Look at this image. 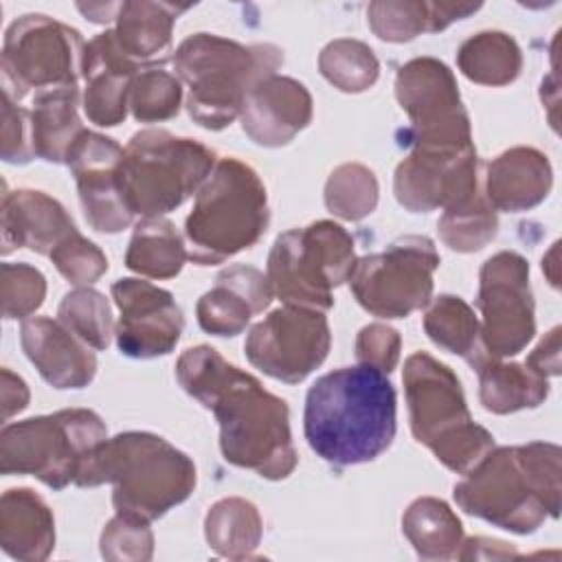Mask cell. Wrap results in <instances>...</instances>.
I'll return each instance as SVG.
<instances>
[{
    "label": "cell",
    "instance_id": "1",
    "mask_svg": "<svg viewBox=\"0 0 562 562\" xmlns=\"http://www.w3.org/2000/svg\"><path fill=\"white\" fill-rule=\"evenodd\" d=\"M180 386L220 424V450L237 468L279 481L299 463L285 400L266 391L261 382L226 362L217 349L198 345L176 362Z\"/></svg>",
    "mask_w": 562,
    "mask_h": 562
},
{
    "label": "cell",
    "instance_id": "2",
    "mask_svg": "<svg viewBox=\"0 0 562 562\" xmlns=\"http://www.w3.org/2000/svg\"><path fill=\"white\" fill-rule=\"evenodd\" d=\"M395 389L386 373L367 364L334 369L307 391L305 439L334 465L373 461L395 437Z\"/></svg>",
    "mask_w": 562,
    "mask_h": 562
},
{
    "label": "cell",
    "instance_id": "3",
    "mask_svg": "<svg viewBox=\"0 0 562 562\" xmlns=\"http://www.w3.org/2000/svg\"><path fill=\"white\" fill-rule=\"evenodd\" d=\"M560 446L549 441L492 448L454 485V501L494 527L533 533L560 514Z\"/></svg>",
    "mask_w": 562,
    "mask_h": 562
},
{
    "label": "cell",
    "instance_id": "4",
    "mask_svg": "<svg viewBox=\"0 0 562 562\" xmlns=\"http://www.w3.org/2000/svg\"><path fill=\"white\" fill-rule=\"evenodd\" d=\"M103 483H112L116 514L151 522L191 496L195 465L167 439L130 430L108 437L75 481L79 487Z\"/></svg>",
    "mask_w": 562,
    "mask_h": 562
},
{
    "label": "cell",
    "instance_id": "5",
    "mask_svg": "<svg viewBox=\"0 0 562 562\" xmlns=\"http://www.w3.org/2000/svg\"><path fill=\"white\" fill-rule=\"evenodd\" d=\"M283 50L274 44H239L235 40L193 33L173 55L176 77L187 83V112L206 130H224L244 105L246 94L277 75Z\"/></svg>",
    "mask_w": 562,
    "mask_h": 562
},
{
    "label": "cell",
    "instance_id": "6",
    "mask_svg": "<svg viewBox=\"0 0 562 562\" xmlns=\"http://www.w3.org/2000/svg\"><path fill=\"white\" fill-rule=\"evenodd\" d=\"M268 222V195L259 173L237 158H222L184 222L189 259L198 266L222 263L255 246Z\"/></svg>",
    "mask_w": 562,
    "mask_h": 562
},
{
    "label": "cell",
    "instance_id": "7",
    "mask_svg": "<svg viewBox=\"0 0 562 562\" xmlns=\"http://www.w3.org/2000/svg\"><path fill=\"white\" fill-rule=\"evenodd\" d=\"M404 395L413 437L452 472L465 474L492 448L494 437L474 424L457 373L426 351L404 362Z\"/></svg>",
    "mask_w": 562,
    "mask_h": 562
},
{
    "label": "cell",
    "instance_id": "8",
    "mask_svg": "<svg viewBox=\"0 0 562 562\" xmlns=\"http://www.w3.org/2000/svg\"><path fill=\"white\" fill-rule=\"evenodd\" d=\"M215 151L167 130H140L123 149L121 193L136 217H162L198 193L215 169Z\"/></svg>",
    "mask_w": 562,
    "mask_h": 562
},
{
    "label": "cell",
    "instance_id": "9",
    "mask_svg": "<svg viewBox=\"0 0 562 562\" xmlns=\"http://www.w3.org/2000/svg\"><path fill=\"white\" fill-rule=\"evenodd\" d=\"M105 439V422L90 408H64L4 424L0 432V472L31 474L53 490H64L77 481Z\"/></svg>",
    "mask_w": 562,
    "mask_h": 562
},
{
    "label": "cell",
    "instance_id": "10",
    "mask_svg": "<svg viewBox=\"0 0 562 562\" xmlns=\"http://www.w3.org/2000/svg\"><path fill=\"white\" fill-rule=\"evenodd\" d=\"M353 263V237L340 224L318 220L274 239L266 277L285 305L327 312L334 305L331 290L349 279Z\"/></svg>",
    "mask_w": 562,
    "mask_h": 562
},
{
    "label": "cell",
    "instance_id": "11",
    "mask_svg": "<svg viewBox=\"0 0 562 562\" xmlns=\"http://www.w3.org/2000/svg\"><path fill=\"white\" fill-rule=\"evenodd\" d=\"M86 42L81 33L42 13L13 20L2 44V92L15 101L29 92L77 86Z\"/></svg>",
    "mask_w": 562,
    "mask_h": 562
},
{
    "label": "cell",
    "instance_id": "12",
    "mask_svg": "<svg viewBox=\"0 0 562 562\" xmlns=\"http://www.w3.org/2000/svg\"><path fill=\"white\" fill-rule=\"evenodd\" d=\"M437 268L435 244L422 235H406L382 252L356 259L347 281L356 301L369 314L404 318L430 303Z\"/></svg>",
    "mask_w": 562,
    "mask_h": 562
},
{
    "label": "cell",
    "instance_id": "13",
    "mask_svg": "<svg viewBox=\"0 0 562 562\" xmlns=\"http://www.w3.org/2000/svg\"><path fill=\"white\" fill-rule=\"evenodd\" d=\"M395 97L411 119L404 136L413 149L459 151L474 147L457 79L443 61L435 57L406 61L395 77Z\"/></svg>",
    "mask_w": 562,
    "mask_h": 562
},
{
    "label": "cell",
    "instance_id": "14",
    "mask_svg": "<svg viewBox=\"0 0 562 562\" xmlns=\"http://www.w3.org/2000/svg\"><path fill=\"white\" fill-rule=\"evenodd\" d=\"M479 336L485 358L520 353L536 334L529 263L512 250L492 255L479 272Z\"/></svg>",
    "mask_w": 562,
    "mask_h": 562
},
{
    "label": "cell",
    "instance_id": "15",
    "mask_svg": "<svg viewBox=\"0 0 562 562\" xmlns=\"http://www.w3.org/2000/svg\"><path fill=\"white\" fill-rule=\"evenodd\" d=\"M329 345L325 312L283 305L250 327L244 351L248 362L266 375L299 384L325 362Z\"/></svg>",
    "mask_w": 562,
    "mask_h": 562
},
{
    "label": "cell",
    "instance_id": "16",
    "mask_svg": "<svg viewBox=\"0 0 562 562\" xmlns=\"http://www.w3.org/2000/svg\"><path fill=\"white\" fill-rule=\"evenodd\" d=\"M393 191L397 202L411 213L446 211L461 204L479 193L476 149H411L395 167Z\"/></svg>",
    "mask_w": 562,
    "mask_h": 562
},
{
    "label": "cell",
    "instance_id": "17",
    "mask_svg": "<svg viewBox=\"0 0 562 562\" xmlns=\"http://www.w3.org/2000/svg\"><path fill=\"white\" fill-rule=\"evenodd\" d=\"M112 299L121 314L114 338L123 356L147 360L173 351L184 316L171 292L127 277L112 283Z\"/></svg>",
    "mask_w": 562,
    "mask_h": 562
},
{
    "label": "cell",
    "instance_id": "18",
    "mask_svg": "<svg viewBox=\"0 0 562 562\" xmlns=\"http://www.w3.org/2000/svg\"><path fill=\"white\" fill-rule=\"evenodd\" d=\"M121 160L123 147L90 130L79 134L66 156V165L77 182L86 222L94 231L108 235L121 233L134 220L121 193Z\"/></svg>",
    "mask_w": 562,
    "mask_h": 562
},
{
    "label": "cell",
    "instance_id": "19",
    "mask_svg": "<svg viewBox=\"0 0 562 562\" xmlns=\"http://www.w3.org/2000/svg\"><path fill=\"white\" fill-rule=\"evenodd\" d=\"M312 110V94L301 81L270 75L246 94L239 121L252 143L281 147L310 125Z\"/></svg>",
    "mask_w": 562,
    "mask_h": 562
},
{
    "label": "cell",
    "instance_id": "20",
    "mask_svg": "<svg viewBox=\"0 0 562 562\" xmlns=\"http://www.w3.org/2000/svg\"><path fill=\"white\" fill-rule=\"evenodd\" d=\"M140 64L123 53L114 29L99 33L83 48V112L99 127H114L127 114L130 86Z\"/></svg>",
    "mask_w": 562,
    "mask_h": 562
},
{
    "label": "cell",
    "instance_id": "21",
    "mask_svg": "<svg viewBox=\"0 0 562 562\" xmlns=\"http://www.w3.org/2000/svg\"><path fill=\"white\" fill-rule=\"evenodd\" d=\"M26 358L55 389H83L97 373V356L59 318H26L20 329Z\"/></svg>",
    "mask_w": 562,
    "mask_h": 562
},
{
    "label": "cell",
    "instance_id": "22",
    "mask_svg": "<svg viewBox=\"0 0 562 562\" xmlns=\"http://www.w3.org/2000/svg\"><path fill=\"white\" fill-rule=\"evenodd\" d=\"M272 296L270 281L261 270L235 263L222 270L215 285L200 296L198 323L213 336H237L255 314L270 305Z\"/></svg>",
    "mask_w": 562,
    "mask_h": 562
},
{
    "label": "cell",
    "instance_id": "23",
    "mask_svg": "<svg viewBox=\"0 0 562 562\" xmlns=\"http://www.w3.org/2000/svg\"><path fill=\"white\" fill-rule=\"evenodd\" d=\"M75 231L72 217L48 193L35 189L2 193V255L13 248H29L50 257Z\"/></svg>",
    "mask_w": 562,
    "mask_h": 562
},
{
    "label": "cell",
    "instance_id": "24",
    "mask_svg": "<svg viewBox=\"0 0 562 562\" xmlns=\"http://www.w3.org/2000/svg\"><path fill=\"white\" fill-rule=\"evenodd\" d=\"M549 158L533 147H512L487 165L485 198L494 211L520 213L538 206L551 191Z\"/></svg>",
    "mask_w": 562,
    "mask_h": 562
},
{
    "label": "cell",
    "instance_id": "25",
    "mask_svg": "<svg viewBox=\"0 0 562 562\" xmlns=\"http://www.w3.org/2000/svg\"><path fill=\"white\" fill-rule=\"evenodd\" d=\"M0 544L7 555L40 562L55 549V518L46 501L29 487H13L0 501Z\"/></svg>",
    "mask_w": 562,
    "mask_h": 562
},
{
    "label": "cell",
    "instance_id": "26",
    "mask_svg": "<svg viewBox=\"0 0 562 562\" xmlns=\"http://www.w3.org/2000/svg\"><path fill=\"white\" fill-rule=\"evenodd\" d=\"M86 127L79 119V88H53L33 94V151L48 162H66L72 143Z\"/></svg>",
    "mask_w": 562,
    "mask_h": 562
},
{
    "label": "cell",
    "instance_id": "27",
    "mask_svg": "<svg viewBox=\"0 0 562 562\" xmlns=\"http://www.w3.org/2000/svg\"><path fill=\"white\" fill-rule=\"evenodd\" d=\"M479 397L485 411L496 415L536 408L549 395V378L536 373L525 362L483 358L476 367Z\"/></svg>",
    "mask_w": 562,
    "mask_h": 562
},
{
    "label": "cell",
    "instance_id": "28",
    "mask_svg": "<svg viewBox=\"0 0 562 562\" xmlns=\"http://www.w3.org/2000/svg\"><path fill=\"white\" fill-rule=\"evenodd\" d=\"M187 9L169 2H121L114 26L119 46L138 64L162 57L171 46L173 24Z\"/></svg>",
    "mask_w": 562,
    "mask_h": 562
},
{
    "label": "cell",
    "instance_id": "29",
    "mask_svg": "<svg viewBox=\"0 0 562 562\" xmlns=\"http://www.w3.org/2000/svg\"><path fill=\"white\" fill-rule=\"evenodd\" d=\"M402 531L422 560L457 558L463 542L459 516L446 501L435 496H419L406 507Z\"/></svg>",
    "mask_w": 562,
    "mask_h": 562
},
{
    "label": "cell",
    "instance_id": "30",
    "mask_svg": "<svg viewBox=\"0 0 562 562\" xmlns=\"http://www.w3.org/2000/svg\"><path fill=\"white\" fill-rule=\"evenodd\" d=\"M189 259L182 235L165 217H143L127 244L125 266L149 279L176 277Z\"/></svg>",
    "mask_w": 562,
    "mask_h": 562
},
{
    "label": "cell",
    "instance_id": "31",
    "mask_svg": "<svg viewBox=\"0 0 562 562\" xmlns=\"http://www.w3.org/2000/svg\"><path fill=\"white\" fill-rule=\"evenodd\" d=\"M263 522L255 503L228 496L209 507L204 518V536L209 547L231 560L252 558L261 542Z\"/></svg>",
    "mask_w": 562,
    "mask_h": 562
},
{
    "label": "cell",
    "instance_id": "32",
    "mask_svg": "<svg viewBox=\"0 0 562 562\" xmlns=\"http://www.w3.org/2000/svg\"><path fill=\"white\" fill-rule=\"evenodd\" d=\"M457 66L474 83L507 86L522 70V53L507 33L481 31L459 46Z\"/></svg>",
    "mask_w": 562,
    "mask_h": 562
},
{
    "label": "cell",
    "instance_id": "33",
    "mask_svg": "<svg viewBox=\"0 0 562 562\" xmlns=\"http://www.w3.org/2000/svg\"><path fill=\"white\" fill-rule=\"evenodd\" d=\"M424 329L437 347L461 356L472 367L485 358L481 349L479 318L461 296H437L424 314Z\"/></svg>",
    "mask_w": 562,
    "mask_h": 562
},
{
    "label": "cell",
    "instance_id": "34",
    "mask_svg": "<svg viewBox=\"0 0 562 562\" xmlns=\"http://www.w3.org/2000/svg\"><path fill=\"white\" fill-rule=\"evenodd\" d=\"M321 75L342 92H364L380 75V61L371 46L360 40L340 37L329 42L318 55Z\"/></svg>",
    "mask_w": 562,
    "mask_h": 562
},
{
    "label": "cell",
    "instance_id": "35",
    "mask_svg": "<svg viewBox=\"0 0 562 562\" xmlns=\"http://www.w3.org/2000/svg\"><path fill=\"white\" fill-rule=\"evenodd\" d=\"M437 231L450 250L476 252L496 237L498 217L487 198L476 193L474 198L446 209L437 222Z\"/></svg>",
    "mask_w": 562,
    "mask_h": 562
},
{
    "label": "cell",
    "instance_id": "36",
    "mask_svg": "<svg viewBox=\"0 0 562 562\" xmlns=\"http://www.w3.org/2000/svg\"><path fill=\"white\" fill-rule=\"evenodd\" d=\"M57 318L88 347L99 351L110 347V340L116 331L110 301L105 294L88 285H79L64 294Z\"/></svg>",
    "mask_w": 562,
    "mask_h": 562
},
{
    "label": "cell",
    "instance_id": "37",
    "mask_svg": "<svg viewBox=\"0 0 562 562\" xmlns=\"http://www.w3.org/2000/svg\"><path fill=\"white\" fill-rule=\"evenodd\" d=\"M378 193V178L369 167L345 162L325 182V206L340 220L358 222L375 211Z\"/></svg>",
    "mask_w": 562,
    "mask_h": 562
},
{
    "label": "cell",
    "instance_id": "38",
    "mask_svg": "<svg viewBox=\"0 0 562 562\" xmlns=\"http://www.w3.org/2000/svg\"><path fill=\"white\" fill-rule=\"evenodd\" d=\"M182 103V81L160 66L140 68L130 86L127 105L140 123H158L178 114Z\"/></svg>",
    "mask_w": 562,
    "mask_h": 562
},
{
    "label": "cell",
    "instance_id": "39",
    "mask_svg": "<svg viewBox=\"0 0 562 562\" xmlns=\"http://www.w3.org/2000/svg\"><path fill=\"white\" fill-rule=\"evenodd\" d=\"M371 31L393 44L411 42L428 33V2L424 0H375L367 7Z\"/></svg>",
    "mask_w": 562,
    "mask_h": 562
},
{
    "label": "cell",
    "instance_id": "40",
    "mask_svg": "<svg viewBox=\"0 0 562 562\" xmlns=\"http://www.w3.org/2000/svg\"><path fill=\"white\" fill-rule=\"evenodd\" d=\"M0 274L4 318H26L44 303L46 279L37 268L29 263H2Z\"/></svg>",
    "mask_w": 562,
    "mask_h": 562
},
{
    "label": "cell",
    "instance_id": "41",
    "mask_svg": "<svg viewBox=\"0 0 562 562\" xmlns=\"http://www.w3.org/2000/svg\"><path fill=\"white\" fill-rule=\"evenodd\" d=\"M101 555L114 562H143L154 555V533L147 520L116 514L101 531Z\"/></svg>",
    "mask_w": 562,
    "mask_h": 562
},
{
    "label": "cell",
    "instance_id": "42",
    "mask_svg": "<svg viewBox=\"0 0 562 562\" xmlns=\"http://www.w3.org/2000/svg\"><path fill=\"white\" fill-rule=\"evenodd\" d=\"M50 261L72 285H90L108 270V257L103 250L79 231L68 235L50 252Z\"/></svg>",
    "mask_w": 562,
    "mask_h": 562
},
{
    "label": "cell",
    "instance_id": "43",
    "mask_svg": "<svg viewBox=\"0 0 562 562\" xmlns=\"http://www.w3.org/2000/svg\"><path fill=\"white\" fill-rule=\"evenodd\" d=\"M11 94L2 92V160L11 165H24L35 158L31 134V110L18 105Z\"/></svg>",
    "mask_w": 562,
    "mask_h": 562
},
{
    "label": "cell",
    "instance_id": "44",
    "mask_svg": "<svg viewBox=\"0 0 562 562\" xmlns=\"http://www.w3.org/2000/svg\"><path fill=\"white\" fill-rule=\"evenodd\" d=\"M402 338L397 329L384 323L364 325L356 338V358L360 364L373 367L382 373H391L400 360Z\"/></svg>",
    "mask_w": 562,
    "mask_h": 562
},
{
    "label": "cell",
    "instance_id": "45",
    "mask_svg": "<svg viewBox=\"0 0 562 562\" xmlns=\"http://www.w3.org/2000/svg\"><path fill=\"white\" fill-rule=\"evenodd\" d=\"M525 364L544 378L560 375V327L544 334V338L527 356Z\"/></svg>",
    "mask_w": 562,
    "mask_h": 562
},
{
    "label": "cell",
    "instance_id": "46",
    "mask_svg": "<svg viewBox=\"0 0 562 562\" xmlns=\"http://www.w3.org/2000/svg\"><path fill=\"white\" fill-rule=\"evenodd\" d=\"M29 386L15 375L11 369L0 371V402H2V419L7 422L11 415L24 411L29 406Z\"/></svg>",
    "mask_w": 562,
    "mask_h": 562
},
{
    "label": "cell",
    "instance_id": "47",
    "mask_svg": "<svg viewBox=\"0 0 562 562\" xmlns=\"http://www.w3.org/2000/svg\"><path fill=\"white\" fill-rule=\"evenodd\" d=\"M457 558L459 560H505V558H516V549L503 540L476 536L461 542Z\"/></svg>",
    "mask_w": 562,
    "mask_h": 562
},
{
    "label": "cell",
    "instance_id": "48",
    "mask_svg": "<svg viewBox=\"0 0 562 562\" xmlns=\"http://www.w3.org/2000/svg\"><path fill=\"white\" fill-rule=\"evenodd\" d=\"M479 9L481 4L472 2H428V33L443 31L452 22L468 18Z\"/></svg>",
    "mask_w": 562,
    "mask_h": 562
},
{
    "label": "cell",
    "instance_id": "49",
    "mask_svg": "<svg viewBox=\"0 0 562 562\" xmlns=\"http://www.w3.org/2000/svg\"><path fill=\"white\" fill-rule=\"evenodd\" d=\"M119 4L121 2H99V4H77V9L88 15L92 22H110V20H116V13H119Z\"/></svg>",
    "mask_w": 562,
    "mask_h": 562
},
{
    "label": "cell",
    "instance_id": "50",
    "mask_svg": "<svg viewBox=\"0 0 562 562\" xmlns=\"http://www.w3.org/2000/svg\"><path fill=\"white\" fill-rule=\"evenodd\" d=\"M558 241L551 246V250L542 257V270L547 272V277H549V283L553 285V288H558Z\"/></svg>",
    "mask_w": 562,
    "mask_h": 562
}]
</instances>
